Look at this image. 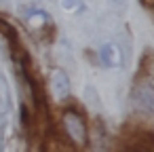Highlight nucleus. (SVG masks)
Instances as JSON below:
<instances>
[{"label": "nucleus", "instance_id": "7", "mask_svg": "<svg viewBox=\"0 0 154 152\" xmlns=\"http://www.w3.org/2000/svg\"><path fill=\"white\" fill-rule=\"evenodd\" d=\"M143 5H148V7H154V0H141Z\"/></svg>", "mask_w": 154, "mask_h": 152}, {"label": "nucleus", "instance_id": "6", "mask_svg": "<svg viewBox=\"0 0 154 152\" xmlns=\"http://www.w3.org/2000/svg\"><path fill=\"white\" fill-rule=\"evenodd\" d=\"M80 5H82V0H61V7L66 11H76Z\"/></svg>", "mask_w": 154, "mask_h": 152}, {"label": "nucleus", "instance_id": "3", "mask_svg": "<svg viewBox=\"0 0 154 152\" xmlns=\"http://www.w3.org/2000/svg\"><path fill=\"white\" fill-rule=\"evenodd\" d=\"M99 61H101V66L108 68V70L120 68V64H122V53H120L118 45H114V42L101 45V47H99Z\"/></svg>", "mask_w": 154, "mask_h": 152}, {"label": "nucleus", "instance_id": "2", "mask_svg": "<svg viewBox=\"0 0 154 152\" xmlns=\"http://www.w3.org/2000/svg\"><path fill=\"white\" fill-rule=\"evenodd\" d=\"M133 101H135V106L139 110L154 114V87L146 85V82L135 85V89H133Z\"/></svg>", "mask_w": 154, "mask_h": 152}, {"label": "nucleus", "instance_id": "4", "mask_svg": "<svg viewBox=\"0 0 154 152\" xmlns=\"http://www.w3.org/2000/svg\"><path fill=\"white\" fill-rule=\"evenodd\" d=\"M51 89H53L57 99H66L70 95V78L63 70L57 68V70L51 72Z\"/></svg>", "mask_w": 154, "mask_h": 152}, {"label": "nucleus", "instance_id": "5", "mask_svg": "<svg viewBox=\"0 0 154 152\" xmlns=\"http://www.w3.org/2000/svg\"><path fill=\"white\" fill-rule=\"evenodd\" d=\"M28 23L34 28H40L42 23H49V15L45 11H28Z\"/></svg>", "mask_w": 154, "mask_h": 152}, {"label": "nucleus", "instance_id": "1", "mask_svg": "<svg viewBox=\"0 0 154 152\" xmlns=\"http://www.w3.org/2000/svg\"><path fill=\"white\" fill-rule=\"evenodd\" d=\"M63 129H66L68 137L74 144H78V146H85L87 144V125L80 118V114H76L72 110L63 112Z\"/></svg>", "mask_w": 154, "mask_h": 152}]
</instances>
